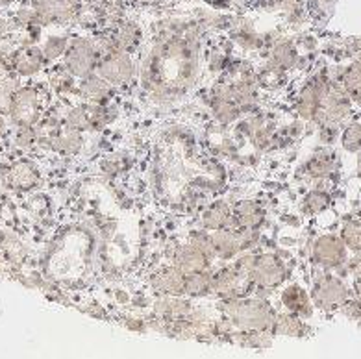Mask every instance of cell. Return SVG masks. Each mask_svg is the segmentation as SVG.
<instances>
[{
	"instance_id": "6da1fadb",
	"label": "cell",
	"mask_w": 361,
	"mask_h": 359,
	"mask_svg": "<svg viewBox=\"0 0 361 359\" xmlns=\"http://www.w3.org/2000/svg\"><path fill=\"white\" fill-rule=\"evenodd\" d=\"M99 59L100 49L97 41L78 35V37H71L63 54V65L75 78L84 80L94 74Z\"/></svg>"
},
{
	"instance_id": "7a4b0ae2",
	"label": "cell",
	"mask_w": 361,
	"mask_h": 359,
	"mask_svg": "<svg viewBox=\"0 0 361 359\" xmlns=\"http://www.w3.org/2000/svg\"><path fill=\"white\" fill-rule=\"evenodd\" d=\"M100 78H104L114 87H128L137 78V67L130 52L124 50H108L100 56L97 71Z\"/></svg>"
},
{
	"instance_id": "3957f363",
	"label": "cell",
	"mask_w": 361,
	"mask_h": 359,
	"mask_svg": "<svg viewBox=\"0 0 361 359\" xmlns=\"http://www.w3.org/2000/svg\"><path fill=\"white\" fill-rule=\"evenodd\" d=\"M310 260L324 271H341L348 261V248L339 233H322L310 245Z\"/></svg>"
},
{
	"instance_id": "277c9868",
	"label": "cell",
	"mask_w": 361,
	"mask_h": 359,
	"mask_svg": "<svg viewBox=\"0 0 361 359\" xmlns=\"http://www.w3.org/2000/svg\"><path fill=\"white\" fill-rule=\"evenodd\" d=\"M43 91L35 85H20L8 117L16 126H35L43 117Z\"/></svg>"
},
{
	"instance_id": "5b68a950",
	"label": "cell",
	"mask_w": 361,
	"mask_h": 359,
	"mask_svg": "<svg viewBox=\"0 0 361 359\" xmlns=\"http://www.w3.org/2000/svg\"><path fill=\"white\" fill-rule=\"evenodd\" d=\"M330 84L331 82L328 76L317 74V76L310 78L306 84L302 85V89L298 91L297 102H295V111H297V117L300 121H304V123H313L315 121Z\"/></svg>"
},
{
	"instance_id": "8992f818",
	"label": "cell",
	"mask_w": 361,
	"mask_h": 359,
	"mask_svg": "<svg viewBox=\"0 0 361 359\" xmlns=\"http://www.w3.org/2000/svg\"><path fill=\"white\" fill-rule=\"evenodd\" d=\"M287 263L274 252H256L248 280L259 287H276L286 280Z\"/></svg>"
},
{
	"instance_id": "52a82bcc",
	"label": "cell",
	"mask_w": 361,
	"mask_h": 359,
	"mask_svg": "<svg viewBox=\"0 0 361 359\" xmlns=\"http://www.w3.org/2000/svg\"><path fill=\"white\" fill-rule=\"evenodd\" d=\"M30 8L39 26L67 25L80 15L78 0H30Z\"/></svg>"
},
{
	"instance_id": "ba28073f",
	"label": "cell",
	"mask_w": 361,
	"mask_h": 359,
	"mask_svg": "<svg viewBox=\"0 0 361 359\" xmlns=\"http://www.w3.org/2000/svg\"><path fill=\"white\" fill-rule=\"evenodd\" d=\"M0 178H2V185H6L8 189H16V191L20 193H30L39 185L41 173L32 159L20 158L16 159L8 167H4Z\"/></svg>"
},
{
	"instance_id": "9c48e42d",
	"label": "cell",
	"mask_w": 361,
	"mask_h": 359,
	"mask_svg": "<svg viewBox=\"0 0 361 359\" xmlns=\"http://www.w3.org/2000/svg\"><path fill=\"white\" fill-rule=\"evenodd\" d=\"M47 61L43 50L37 44H26V47H17L11 50L10 54V67L11 73L17 74L19 78H30L39 74L41 71L45 69Z\"/></svg>"
},
{
	"instance_id": "30bf717a",
	"label": "cell",
	"mask_w": 361,
	"mask_h": 359,
	"mask_svg": "<svg viewBox=\"0 0 361 359\" xmlns=\"http://www.w3.org/2000/svg\"><path fill=\"white\" fill-rule=\"evenodd\" d=\"M212 263L213 257L209 256L208 252L189 241L176 246V252H174V256L171 257V265L176 267L183 276L209 271Z\"/></svg>"
},
{
	"instance_id": "8fae6325",
	"label": "cell",
	"mask_w": 361,
	"mask_h": 359,
	"mask_svg": "<svg viewBox=\"0 0 361 359\" xmlns=\"http://www.w3.org/2000/svg\"><path fill=\"white\" fill-rule=\"evenodd\" d=\"M114 95H115L114 85L108 84L104 78H100L97 73L87 76V78L80 80L78 97L82 102L108 106V104L114 100Z\"/></svg>"
},
{
	"instance_id": "7c38bea8",
	"label": "cell",
	"mask_w": 361,
	"mask_h": 359,
	"mask_svg": "<svg viewBox=\"0 0 361 359\" xmlns=\"http://www.w3.org/2000/svg\"><path fill=\"white\" fill-rule=\"evenodd\" d=\"M267 61L274 65L276 69L289 73V71L300 67V49L291 39L280 37V39L272 41L271 49H269Z\"/></svg>"
},
{
	"instance_id": "4fadbf2b",
	"label": "cell",
	"mask_w": 361,
	"mask_h": 359,
	"mask_svg": "<svg viewBox=\"0 0 361 359\" xmlns=\"http://www.w3.org/2000/svg\"><path fill=\"white\" fill-rule=\"evenodd\" d=\"M321 276H317L313 281V298L321 304H336L346 298V287L341 278L330 274L328 271L321 269Z\"/></svg>"
},
{
	"instance_id": "5bb4252c",
	"label": "cell",
	"mask_w": 361,
	"mask_h": 359,
	"mask_svg": "<svg viewBox=\"0 0 361 359\" xmlns=\"http://www.w3.org/2000/svg\"><path fill=\"white\" fill-rule=\"evenodd\" d=\"M337 169V158L336 154L331 152L330 147L319 148L317 152L306 162L304 165V174H306L312 182L315 180H326L336 174Z\"/></svg>"
},
{
	"instance_id": "9a60e30c",
	"label": "cell",
	"mask_w": 361,
	"mask_h": 359,
	"mask_svg": "<svg viewBox=\"0 0 361 359\" xmlns=\"http://www.w3.org/2000/svg\"><path fill=\"white\" fill-rule=\"evenodd\" d=\"M265 222V209L256 200H241L233 206V221L230 228L259 230Z\"/></svg>"
},
{
	"instance_id": "2e32d148",
	"label": "cell",
	"mask_w": 361,
	"mask_h": 359,
	"mask_svg": "<svg viewBox=\"0 0 361 359\" xmlns=\"http://www.w3.org/2000/svg\"><path fill=\"white\" fill-rule=\"evenodd\" d=\"M233 221V207L224 200L213 202L212 206H208L202 212L200 217V224H202V230L206 231H217L224 230V228L232 226Z\"/></svg>"
},
{
	"instance_id": "e0dca14e",
	"label": "cell",
	"mask_w": 361,
	"mask_h": 359,
	"mask_svg": "<svg viewBox=\"0 0 361 359\" xmlns=\"http://www.w3.org/2000/svg\"><path fill=\"white\" fill-rule=\"evenodd\" d=\"M109 41L115 50H124L132 54L141 43V28L132 20H121L115 26L114 37Z\"/></svg>"
},
{
	"instance_id": "ac0fdd59",
	"label": "cell",
	"mask_w": 361,
	"mask_h": 359,
	"mask_svg": "<svg viewBox=\"0 0 361 359\" xmlns=\"http://www.w3.org/2000/svg\"><path fill=\"white\" fill-rule=\"evenodd\" d=\"M50 145L54 150L61 154V156H75L82 150L84 147V135L82 132H76L73 128H67V126H61L58 132L50 138Z\"/></svg>"
},
{
	"instance_id": "d6986e66",
	"label": "cell",
	"mask_w": 361,
	"mask_h": 359,
	"mask_svg": "<svg viewBox=\"0 0 361 359\" xmlns=\"http://www.w3.org/2000/svg\"><path fill=\"white\" fill-rule=\"evenodd\" d=\"M49 73V85L52 91L60 93L61 97L78 95V78H75L69 71L65 69L63 63L54 65Z\"/></svg>"
},
{
	"instance_id": "ffe728a7",
	"label": "cell",
	"mask_w": 361,
	"mask_h": 359,
	"mask_svg": "<svg viewBox=\"0 0 361 359\" xmlns=\"http://www.w3.org/2000/svg\"><path fill=\"white\" fill-rule=\"evenodd\" d=\"M243 280H247V276H243L241 272L235 271L233 265L223 267L212 276V289H215L217 293H223V295H232L241 287Z\"/></svg>"
},
{
	"instance_id": "44dd1931",
	"label": "cell",
	"mask_w": 361,
	"mask_h": 359,
	"mask_svg": "<svg viewBox=\"0 0 361 359\" xmlns=\"http://www.w3.org/2000/svg\"><path fill=\"white\" fill-rule=\"evenodd\" d=\"M183 280H185V276H183L174 265L164 267V269H159V271L154 274V286H156V289L169 293V295L182 293Z\"/></svg>"
},
{
	"instance_id": "7402d4cb",
	"label": "cell",
	"mask_w": 361,
	"mask_h": 359,
	"mask_svg": "<svg viewBox=\"0 0 361 359\" xmlns=\"http://www.w3.org/2000/svg\"><path fill=\"white\" fill-rule=\"evenodd\" d=\"M61 118H63V124L67 128H73L82 133L91 132V114L87 102H80L67 108Z\"/></svg>"
},
{
	"instance_id": "603a6c76",
	"label": "cell",
	"mask_w": 361,
	"mask_h": 359,
	"mask_svg": "<svg viewBox=\"0 0 361 359\" xmlns=\"http://www.w3.org/2000/svg\"><path fill=\"white\" fill-rule=\"evenodd\" d=\"M300 207L302 212L307 213V215H321L322 212H326V209L331 207L330 191L312 187V189L304 195V198H302Z\"/></svg>"
},
{
	"instance_id": "cb8c5ba5",
	"label": "cell",
	"mask_w": 361,
	"mask_h": 359,
	"mask_svg": "<svg viewBox=\"0 0 361 359\" xmlns=\"http://www.w3.org/2000/svg\"><path fill=\"white\" fill-rule=\"evenodd\" d=\"M341 85L352 102L361 104V61L354 59L350 65L343 67Z\"/></svg>"
},
{
	"instance_id": "d4e9b609",
	"label": "cell",
	"mask_w": 361,
	"mask_h": 359,
	"mask_svg": "<svg viewBox=\"0 0 361 359\" xmlns=\"http://www.w3.org/2000/svg\"><path fill=\"white\" fill-rule=\"evenodd\" d=\"M339 237H341L343 243L352 254L361 256V219H357V217L343 219Z\"/></svg>"
},
{
	"instance_id": "484cf974",
	"label": "cell",
	"mask_w": 361,
	"mask_h": 359,
	"mask_svg": "<svg viewBox=\"0 0 361 359\" xmlns=\"http://www.w3.org/2000/svg\"><path fill=\"white\" fill-rule=\"evenodd\" d=\"M71 37L67 34H50L43 43H41V50L45 54L49 63H54L60 58H63L67 44H69Z\"/></svg>"
},
{
	"instance_id": "4316f807",
	"label": "cell",
	"mask_w": 361,
	"mask_h": 359,
	"mask_svg": "<svg viewBox=\"0 0 361 359\" xmlns=\"http://www.w3.org/2000/svg\"><path fill=\"white\" fill-rule=\"evenodd\" d=\"M341 147L348 154H360L361 152V121L352 118L350 123L346 124L345 130L339 135Z\"/></svg>"
},
{
	"instance_id": "83f0119b",
	"label": "cell",
	"mask_w": 361,
	"mask_h": 359,
	"mask_svg": "<svg viewBox=\"0 0 361 359\" xmlns=\"http://www.w3.org/2000/svg\"><path fill=\"white\" fill-rule=\"evenodd\" d=\"M183 291H185L188 295L193 296L206 295L208 291H212V274H209L208 271H204L185 276V280H183Z\"/></svg>"
},
{
	"instance_id": "f1b7e54d",
	"label": "cell",
	"mask_w": 361,
	"mask_h": 359,
	"mask_svg": "<svg viewBox=\"0 0 361 359\" xmlns=\"http://www.w3.org/2000/svg\"><path fill=\"white\" fill-rule=\"evenodd\" d=\"M39 143V133L35 126H17L13 133V147L20 152H28Z\"/></svg>"
},
{
	"instance_id": "f546056e",
	"label": "cell",
	"mask_w": 361,
	"mask_h": 359,
	"mask_svg": "<svg viewBox=\"0 0 361 359\" xmlns=\"http://www.w3.org/2000/svg\"><path fill=\"white\" fill-rule=\"evenodd\" d=\"M126 165H128V159L124 158L123 154H114V156H108L100 162V171L109 178L119 176L121 173L126 171Z\"/></svg>"
},
{
	"instance_id": "4dcf8cb0",
	"label": "cell",
	"mask_w": 361,
	"mask_h": 359,
	"mask_svg": "<svg viewBox=\"0 0 361 359\" xmlns=\"http://www.w3.org/2000/svg\"><path fill=\"white\" fill-rule=\"evenodd\" d=\"M283 302H286V304L289 305L293 311H300L298 308H302V305L307 302L306 291L298 286L287 287V289L283 291Z\"/></svg>"
},
{
	"instance_id": "1f68e13d",
	"label": "cell",
	"mask_w": 361,
	"mask_h": 359,
	"mask_svg": "<svg viewBox=\"0 0 361 359\" xmlns=\"http://www.w3.org/2000/svg\"><path fill=\"white\" fill-rule=\"evenodd\" d=\"M4 133H6V118L4 115H0V139L4 138Z\"/></svg>"
},
{
	"instance_id": "d6a6232c",
	"label": "cell",
	"mask_w": 361,
	"mask_h": 359,
	"mask_svg": "<svg viewBox=\"0 0 361 359\" xmlns=\"http://www.w3.org/2000/svg\"><path fill=\"white\" fill-rule=\"evenodd\" d=\"M11 2H13V0H0V6H8L11 4Z\"/></svg>"
}]
</instances>
